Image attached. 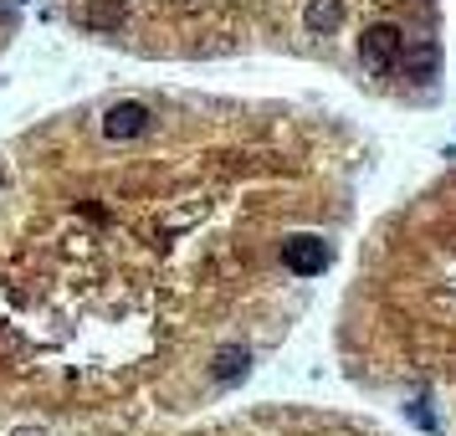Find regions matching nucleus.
I'll return each mask as SVG.
<instances>
[{
    "label": "nucleus",
    "instance_id": "f03ea898",
    "mask_svg": "<svg viewBox=\"0 0 456 436\" xmlns=\"http://www.w3.org/2000/svg\"><path fill=\"white\" fill-rule=\"evenodd\" d=\"M82 42L144 62L292 57L384 103L441 97L436 0H47Z\"/></svg>",
    "mask_w": 456,
    "mask_h": 436
},
{
    "label": "nucleus",
    "instance_id": "20e7f679",
    "mask_svg": "<svg viewBox=\"0 0 456 436\" xmlns=\"http://www.w3.org/2000/svg\"><path fill=\"white\" fill-rule=\"evenodd\" d=\"M154 436H390L384 426L328 406H251V411L211 416V421H185Z\"/></svg>",
    "mask_w": 456,
    "mask_h": 436
},
{
    "label": "nucleus",
    "instance_id": "39448f33",
    "mask_svg": "<svg viewBox=\"0 0 456 436\" xmlns=\"http://www.w3.org/2000/svg\"><path fill=\"white\" fill-rule=\"evenodd\" d=\"M11 26H16V16H11V11L0 5V47H5V36H11Z\"/></svg>",
    "mask_w": 456,
    "mask_h": 436
},
{
    "label": "nucleus",
    "instance_id": "f257e3e1",
    "mask_svg": "<svg viewBox=\"0 0 456 436\" xmlns=\"http://www.w3.org/2000/svg\"><path fill=\"white\" fill-rule=\"evenodd\" d=\"M369 144L288 97L108 88L0 139V436H154L334 272Z\"/></svg>",
    "mask_w": 456,
    "mask_h": 436
},
{
    "label": "nucleus",
    "instance_id": "7ed1b4c3",
    "mask_svg": "<svg viewBox=\"0 0 456 436\" xmlns=\"http://www.w3.org/2000/svg\"><path fill=\"white\" fill-rule=\"evenodd\" d=\"M334 344L354 390L456 436V165L369 226Z\"/></svg>",
    "mask_w": 456,
    "mask_h": 436
}]
</instances>
